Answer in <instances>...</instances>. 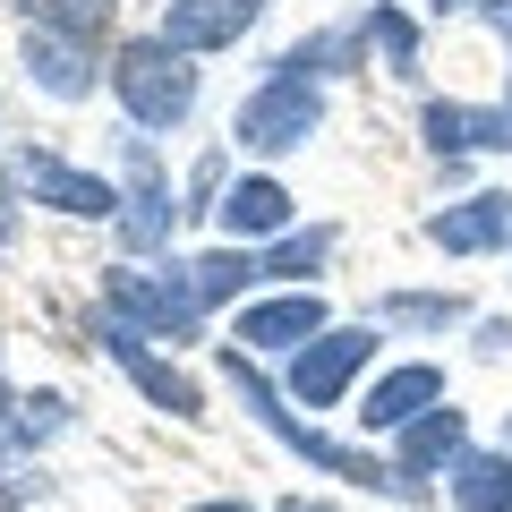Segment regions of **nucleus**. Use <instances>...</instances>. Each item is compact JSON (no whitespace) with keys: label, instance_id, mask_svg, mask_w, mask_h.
<instances>
[{"label":"nucleus","instance_id":"nucleus-13","mask_svg":"<svg viewBox=\"0 0 512 512\" xmlns=\"http://www.w3.org/2000/svg\"><path fill=\"white\" fill-rule=\"evenodd\" d=\"M18 60H26V77H35L43 94H60V103H86V94H94V52H86L77 35H52V26H26Z\"/></svg>","mask_w":512,"mask_h":512},{"label":"nucleus","instance_id":"nucleus-4","mask_svg":"<svg viewBox=\"0 0 512 512\" xmlns=\"http://www.w3.org/2000/svg\"><path fill=\"white\" fill-rule=\"evenodd\" d=\"M103 316H120V325H137V333L188 342L197 316H205V299L188 291V282H154V274H137V265H111L103 274Z\"/></svg>","mask_w":512,"mask_h":512},{"label":"nucleus","instance_id":"nucleus-11","mask_svg":"<svg viewBox=\"0 0 512 512\" xmlns=\"http://www.w3.org/2000/svg\"><path fill=\"white\" fill-rule=\"evenodd\" d=\"M256 9L265 0H163V43L171 52H222V43H239L256 26Z\"/></svg>","mask_w":512,"mask_h":512},{"label":"nucleus","instance_id":"nucleus-10","mask_svg":"<svg viewBox=\"0 0 512 512\" xmlns=\"http://www.w3.org/2000/svg\"><path fill=\"white\" fill-rule=\"evenodd\" d=\"M427 239H436L444 256L512 248V197H504V188H478V197H461V205H444V214H427Z\"/></svg>","mask_w":512,"mask_h":512},{"label":"nucleus","instance_id":"nucleus-14","mask_svg":"<svg viewBox=\"0 0 512 512\" xmlns=\"http://www.w3.org/2000/svg\"><path fill=\"white\" fill-rule=\"evenodd\" d=\"M419 128H427V146H436V154H470V146L504 154V146H512V103H504V111H470V103H427V111H419Z\"/></svg>","mask_w":512,"mask_h":512},{"label":"nucleus","instance_id":"nucleus-3","mask_svg":"<svg viewBox=\"0 0 512 512\" xmlns=\"http://www.w3.org/2000/svg\"><path fill=\"white\" fill-rule=\"evenodd\" d=\"M316 120H325V94H316V77H291V69H274L265 86L239 103V120H231V137L248 154H291V146H308L316 137Z\"/></svg>","mask_w":512,"mask_h":512},{"label":"nucleus","instance_id":"nucleus-25","mask_svg":"<svg viewBox=\"0 0 512 512\" xmlns=\"http://www.w3.org/2000/svg\"><path fill=\"white\" fill-rule=\"evenodd\" d=\"M197 512H248V504H197Z\"/></svg>","mask_w":512,"mask_h":512},{"label":"nucleus","instance_id":"nucleus-12","mask_svg":"<svg viewBox=\"0 0 512 512\" xmlns=\"http://www.w3.org/2000/svg\"><path fill=\"white\" fill-rule=\"evenodd\" d=\"M316 333H333V316H325V299H316V291L256 299V308L239 316V350H308Z\"/></svg>","mask_w":512,"mask_h":512},{"label":"nucleus","instance_id":"nucleus-26","mask_svg":"<svg viewBox=\"0 0 512 512\" xmlns=\"http://www.w3.org/2000/svg\"><path fill=\"white\" fill-rule=\"evenodd\" d=\"M504 35H512V18H504Z\"/></svg>","mask_w":512,"mask_h":512},{"label":"nucleus","instance_id":"nucleus-18","mask_svg":"<svg viewBox=\"0 0 512 512\" xmlns=\"http://www.w3.org/2000/svg\"><path fill=\"white\" fill-rule=\"evenodd\" d=\"M256 274H265V256H256V248H214V256L188 265V291L214 308V299H239V282H256Z\"/></svg>","mask_w":512,"mask_h":512},{"label":"nucleus","instance_id":"nucleus-24","mask_svg":"<svg viewBox=\"0 0 512 512\" xmlns=\"http://www.w3.org/2000/svg\"><path fill=\"white\" fill-rule=\"evenodd\" d=\"M282 512H333V504H308V495H291V504H282Z\"/></svg>","mask_w":512,"mask_h":512},{"label":"nucleus","instance_id":"nucleus-21","mask_svg":"<svg viewBox=\"0 0 512 512\" xmlns=\"http://www.w3.org/2000/svg\"><path fill=\"white\" fill-rule=\"evenodd\" d=\"M367 35H376V52H384V69H393V77H410V69H419V26H410L402 9H384V0H376Z\"/></svg>","mask_w":512,"mask_h":512},{"label":"nucleus","instance_id":"nucleus-1","mask_svg":"<svg viewBox=\"0 0 512 512\" xmlns=\"http://www.w3.org/2000/svg\"><path fill=\"white\" fill-rule=\"evenodd\" d=\"M222 367H231V384H239V402H248L256 419L274 427V436L291 444L299 461H316V470H333V478H359V487H384V495H402V504H419V495H427L419 478H402V470H384L376 453H350V444H333V436H316V427H299L291 410H282V393H274V384H265V376H256V367H248V350H222Z\"/></svg>","mask_w":512,"mask_h":512},{"label":"nucleus","instance_id":"nucleus-20","mask_svg":"<svg viewBox=\"0 0 512 512\" xmlns=\"http://www.w3.org/2000/svg\"><path fill=\"white\" fill-rule=\"evenodd\" d=\"M376 316L384 325H461V299L453 291H393V299H376Z\"/></svg>","mask_w":512,"mask_h":512},{"label":"nucleus","instance_id":"nucleus-5","mask_svg":"<svg viewBox=\"0 0 512 512\" xmlns=\"http://www.w3.org/2000/svg\"><path fill=\"white\" fill-rule=\"evenodd\" d=\"M18 188H26V197H43V205H60V214H77V222H120L128 214V197L111 180L60 163V154H35V146L18 154Z\"/></svg>","mask_w":512,"mask_h":512},{"label":"nucleus","instance_id":"nucleus-15","mask_svg":"<svg viewBox=\"0 0 512 512\" xmlns=\"http://www.w3.org/2000/svg\"><path fill=\"white\" fill-rule=\"evenodd\" d=\"M214 214H222V231L248 248V239H274L282 222H291V188L282 180H239V188H222Z\"/></svg>","mask_w":512,"mask_h":512},{"label":"nucleus","instance_id":"nucleus-7","mask_svg":"<svg viewBox=\"0 0 512 512\" xmlns=\"http://www.w3.org/2000/svg\"><path fill=\"white\" fill-rule=\"evenodd\" d=\"M427 410H444V367L410 359V367H384V376L367 384L359 427H367V436H402V427H419Z\"/></svg>","mask_w":512,"mask_h":512},{"label":"nucleus","instance_id":"nucleus-16","mask_svg":"<svg viewBox=\"0 0 512 512\" xmlns=\"http://www.w3.org/2000/svg\"><path fill=\"white\" fill-rule=\"evenodd\" d=\"M461 453H470V427H461V410H427L419 427H402V478L453 470Z\"/></svg>","mask_w":512,"mask_h":512},{"label":"nucleus","instance_id":"nucleus-2","mask_svg":"<svg viewBox=\"0 0 512 512\" xmlns=\"http://www.w3.org/2000/svg\"><path fill=\"white\" fill-rule=\"evenodd\" d=\"M111 94H120V111L137 128H180L188 111H197V69H188V52H171L163 35H128L120 52H111Z\"/></svg>","mask_w":512,"mask_h":512},{"label":"nucleus","instance_id":"nucleus-6","mask_svg":"<svg viewBox=\"0 0 512 512\" xmlns=\"http://www.w3.org/2000/svg\"><path fill=\"white\" fill-rule=\"evenodd\" d=\"M367 359H376V333H367V325H333V333H316V342L291 359V393L308 410H325V402L350 393V376H359Z\"/></svg>","mask_w":512,"mask_h":512},{"label":"nucleus","instance_id":"nucleus-17","mask_svg":"<svg viewBox=\"0 0 512 512\" xmlns=\"http://www.w3.org/2000/svg\"><path fill=\"white\" fill-rule=\"evenodd\" d=\"M453 504L461 512H512V453H461L453 461Z\"/></svg>","mask_w":512,"mask_h":512},{"label":"nucleus","instance_id":"nucleus-8","mask_svg":"<svg viewBox=\"0 0 512 512\" xmlns=\"http://www.w3.org/2000/svg\"><path fill=\"white\" fill-rule=\"evenodd\" d=\"M120 171H128V214H120V239L146 256V248H163V239H171L180 205H171V180H163V163H154L146 137H128V146H120Z\"/></svg>","mask_w":512,"mask_h":512},{"label":"nucleus","instance_id":"nucleus-23","mask_svg":"<svg viewBox=\"0 0 512 512\" xmlns=\"http://www.w3.org/2000/svg\"><path fill=\"white\" fill-rule=\"evenodd\" d=\"M18 239V171H0V248Z\"/></svg>","mask_w":512,"mask_h":512},{"label":"nucleus","instance_id":"nucleus-9","mask_svg":"<svg viewBox=\"0 0 512 512\" xmlns=\"http://www.w3.org/2000/svg\"><path fill=\"white\" fill-rule=\"evenodd\" d=\"M103 350H111V359L128 367V376H137V393H146L154 410H171V419H205L197 384H188L180 367H163V359H154V350H146V333H137V325H120V316H103Z\"/></svg>","mask_w":512,"mask_h":512},{"label":"nucleus","instance_id":"nucleus-19","mask_svg":"<svg viewBox=\"0 0 512 512\" xmlns=\"http://www.w3.org/2000/svg\"><path fill=\"white\" fill-rule=\"evenodd\" d=\"M26 9V26H52V35H77V43H94L111 26V9L120 0H18Z\"/></svg>","mask_w":512,"mask_h":512},{"label":"nucleus","instance_id":"nucleus-22","mask_svg":"<svg viewBox=\"0 0 512 512\" xmlns=\"http://www.w3.org/2000/svg\"><path fill=\"white\" fill-rule=\"evenodd\" d=\"M325 256H333V231L316 222V231H291V239H274V248H265V274H316Z\"/></svg>","mask_w":512,"mask_h":512}]
</instances>
